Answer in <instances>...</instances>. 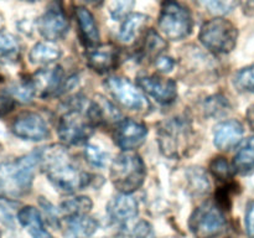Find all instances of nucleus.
<instances>
[{"mask_svg": "<svg viewBox=\"0 0 254 238\" xmlns=\"http://www.w3.org/2000/svg\"><path fill=\"white\" fill-rule=\"evenodd\" d=\"M76 17L84 44L89 47L97 46L99 44V30L92 12L86 7L78 6L76 7Z\"/></svg>", "mask_w": 254, "mask_h": 238, "instance_id": "aec40b11", "label": "nucleus"}, {"mask_svg": "<svg viewBox=\"0 0 254 238\" xmlns=\"http://www.w3.org/2000/svg\"><path fill=\"white\" fill-rule=\"evenodd\" d=\"M156 134L159 148L166 158L184 159L197 150V136L191 121L185 117L161 121Z\"/></svg>", "mask_w": 254, "mask_h": 238, "instance_id": "f03ea898", "label": "nucleus"}, {"mask_svg": "<svg viewBox=\"0 0 254 238\" xmlns=\"http://www.w3.org/2000/svg\"><path fill=\"white\" fill-rule=\"evenodd\" d=\"M195 1L210 14L223 16L237 6L238 0H195Z\"/></svg>", "mask_w": 254, "mask_h": 238, "instance_id": "c85d7f7f", "label": "nucleus"}, {"mask_svg": "<svg viewBox=\"0 0 254 238\" xmlns=\"http://www.w3.org/2000/svg\"><path fill=\"white\" fill-rule=\"evenodd\" d=\"M155 66L158 67L159 71L168 73V72L173 71V68L175 67V61H174L171 57L159 56L158 59L155 60Z\"/></svg>", "mask_w": 254, "mask_h": 238, "instance_id": "e433bc0d", "label": "nucleus"}, {"mask_svg": "<svg viewBox=\"0 0 254 238\" xmlns=\"http://www.w3.org/2000/svg\"><path fill=\"white\" fill-rule=\"evenodd\" d=\"M25 1H35V0H25Z\"/></svg>", "mask_w": 254, "mask_h": 238, "instance_id": "a19ab883", "label": "nucleus"}, {"mask_svg": "<svg viewBox=\"0 0 254 238\" xmlns=\"http://www.w3.org/2000/svg\"><path fill=\"white\" fill-rule=\"evenodd\" d=\"M190 11L176 0H166L161 6L158 26L161 35L171 41L186 39L192 31Z\"/></svg>", "mask_w": 254, "mask_h": 238, "instance_id": "0eeeda50", "label": "nucleus"}, {"mask_svg": "<svg viewBox=\"0 0 254 238\" xmlns=\"http://www.w3.org/2000/svg\"><path fill=\"white\" fill-rule=\"evenodd\" d=\"M37 29L47 41L55 42L66 36L69 29V21L61 0H52L50 2L46 11L37 21Z\"/></svg>", "mask_w": 254, "mask_h": 238, "instance_id": "9d476101", "label": "nucleus"}, {"mask_svg": "<svg viewBox=\"0 0 254 238\" xmlns=\"http://www.w3.org/2000/svg\"><path fill=\"white\" fill-rule=\"evenodd\" d=\"M188 178L190 180L191 188L193 191H196L197 193H203L208 191L210 182H208L205 171L201 168H191V170H189Z\"/></svg>", "mask_w": 254, "mask_h": 238, "instance_id": "2f4dec72", "label": "nucleus"}, {"mask_svg": "<svg viewBox=\"0 0 254 238\" xmlns=\"http://www.w3.org/2000/svg\"><path fill=\"white\" fill-rule=\"evenodd\" d=\"M228 108V102L221 96H213L206 101V112L216 117L220 113H225Z\"/></svg>", "mask_w": 254, "mask_h": 238, "instance_id": "72a5a7b5", "label": "nucleus"}, {"mask_svg": "<svg viewBox=\"0 0 254 238\" xmlns=\"http://www.w3.org/2000/svg\"><path fill=\"white\" fill-rule=\"evenodd\" d=\"M138 86L161 104H171L178 98V86L174 79L163 78L156 74L140 76Z\"/></svg>", "mask_w": 254, "mask_h": 238, "instance_id": "f8f14e48", "label": "nucleus"}, {"mask_svg": "<svg viewBox=\"0 0 254 238\" xmlns=\"http://www.w3.org/2000/svg\"><path fill=\"white\" fill-rule=\"evenodd\" d=\"M84 155H86L87 161H88L91 165L96 166V168H103L107 164V155L106 151L102 150L101 148L96 145H87L86 150H84Z\"/></svg>", "mask_w": 254, "mask_h": 238, "instance_id": "473e14b6", "label": "nucleus"}, {"mask_svg": "<svg viewBox=\"0 0 254 238\" xmlns=\"http://www.w3.org/2000/svg\"><path fill=\"white\" fill-rule=\"evenodd\" d=\"M12 133L25 140L40 141L49 136V126L41 116L26 112L17 117L12 123Z\"/></svg>", "mask_w": 254, "mask_h": 238, "instance_id": "ddd939ff", "label": "nucleus"}, {"mask_svg": "<svg viewBox=\"0 0 254 238\" xmlns=\"http://www.w3.org/2000/svg\"><path fill=\"white\" fill-rule=\"evenodd\" d=\"M19 54V42L11 34L0 31V60H12Z\"/></svg>", "mask_w": 254, "mask_h": 238, "instance_id": "c756f323", "label": "nucleus"}, {"mask_svg": "<svg viewBox=\"0 0 254 238\" xmlns=\"http://www.w3.org/2000/svg\"><path fill=\"white\" fill-rule=\"evenodd\" d=\"M246 118H247V121L248 124H250L251 128L254 130V104H252V106L247 109V112H246Z\"/></svg>", "mask_w": 254, "mask_h": 238, "instance_id": "ea45409f", "label": "nucleus"}, {"mask_svg": "<svg viewBox=\"0 0 254 238\" xmlns=\"http://www.w3.org/2000/svg\"><path fill=\"white\" fill-rule=\"evenodd\" d=\"M87 104L83 99H74L66 113L60 118L57 134L62 143L67 145H78L84 143L93 134L94 123L89 118Z\"/></svg>", "mask_w": 254, "mask_h": 238, "instance_id": "20e7f679", "label": "nucleus"}, {"mask_svg": "<svg viewBox=\"0 0 254 238\" xmlns=\"http://www.w3.org/2000/svg\"><path fill=\"white\" fill-rule=\"evenodd\" d=\"M242 5L243 10L247 14H253L254 12V0H238Z\"/></svg>", "mask_w": 254, "mask_h": 238, "instance_id": "58836bf2", "label": "nucleus"}, {"mask_svg": "<svg viewBox=\"0 0 254 238\" xmlns=\"http://www.w3.org/2000/svg\"><path fill=\"white\" fill-rule=\"evenodd\" d=\"M246 230L248 236L254 238V201H251L246 211Z\"/></svg>", "mask_w": 254, "mask_h": 238, "instance_id": "c9c22d12", "label": "nucleus"}, {"mask_svg": "<svg viewBox=\"0 0 254 238\" xmlns=\"http://www.w3.org/2000/svg\"><path fill=\"white\" fill-rule=\"evenodd\" d=\"M210 169L211 174L215 176L217 180L222 181V182H231V180L233 178L236 174V169L233 166V164H230L227 161V159L223 158V156H217V158H213L212 161L210 163Z\"/></svg>", "mask_w": 254, "mask_h": 238, "instance_id": "bb28decb", "label": "nucleus"}, {"mask_svg": "<svg viewBox=\"0 0 254 238\" xmlns=\"http://www.w3.org/2000/svg\"><path fill=\"white\" fill-rule=\"evenodd\" d=\"M62 56V51L54 41L39 42L30 51V61L34 64H51Z\"/></svg>", "mask_w": 254, "mask_h": 238, "instance_id": "b1692460", "label": "nucleus"}, {"mask_svg": "<svg viewBox=\"0 0 254 238\" xmlns=\"http://www.w3.org/2000/svg\"><path fill=\"white\" fill-rule=\"evenodd\" d=\"M104 86L112 97L126 108L139 113H145L150 109L148 98L129 79L118 76L109 77L104 82Z\"/></svg>", "mask_w": 254, "mask_h": 238, "instance_id": "1a4fd4ad", "label": "nucleus"}, {"mask_svg": "<svg viewBox=\"0 0 254 238\" xmlns=\"http://www.w3.org/2000/svg\"><path fill=\"white\" fill-rule=\"evenodd\" d=\"M92 206H93V203H92L91 198L86 197V196H79V197H74L62 202V205L60 206V211L62 212L64 217L87 215L92 210Z\"/></svg>", "mask_w": 254, "mask_h": 238, "instance_id": "a878e982", "label": "nucleus"}, {"mask_svg": "<svg viewBox=\"0 0 254 238\" xmlns=\"http://www.w3.org/2000/svg\"><path fill=\"white\" fill-rule=\"evenodd\" d=\"M20 225L26 228L32 238H52L49 231L45 228L40 212L32 206H25L17 212Z\"/></svg>", "mask_w": 254, "mask_h": 238, "instance_id": "412c9836", "label": "nucleus"}, {"mask_svg": "<svg viewBox=\"0 0 254 238\" xmlns=\"http://www.w3.org/2000/svg\"><path fill=\"white\" fill-rule=\"evenodd\" d=\"M12 107H14V102L11 99L6 97H0V116L11 111Z\"/></svg>", "mask_w": 254, "mask_h": 238, "instance_id": "4c0bfd02", "label": "nucleus"}, {"mask_svg": "<svg viewBox=\"0 0 254 238\" xmlns=\"http://www.w3.org/2000/svg\"><path fill=\"white\" fill-rule=\"evenodd\" d=\"M134 6H135V0H113L109 4L108 11L112 19L121 21L133 12Z\"/></svg>", "mask_w": 254, "mask_h": 238, "instance_id": "7c9ffc66", "label": "nucleus"}, {"mask_svg": "<svg viewBox=\"0 0 254 238\" xmlns=\"http://www.w3.org/2000/svg\"><path fill=\"white\" fill-rule=\"evenodd\" d=\"M233 86L241 93H254V63L236 73Z\"/></svg>", "mask_w": 254, "mask_h": 238, "instance_id": "cd10ccee", "label": "nucleus"}, {"mask_svg": "<svg viewBox=\"0 0 254 238\" xmlns=\"http://www.w3.org/2000/svg\"><path fill=\"white\" fill-rule=\"evenodd\" d=\"M236 173L241 175H251L254 173V136L248 138L238 149L233 159Z\"/></svg>", "mask_w": 254, "mask_h": 238, "instance_id": "393cba45", "label": "nucleus"}, {"mask_svg": "<svg viewBox=\"0 0 254 238\" xmlns=\"http://www.w3.org/2000/svg\"><path fill=\"white\" fill-rule=\"evenodd\" d=\"M30 82L34 88L35 96L42 97V98L57 94L60 89L66 86L64 69L60 66L39 69L30 78Z\"/></svg>", "mask_w": 254, "mask_h": 238, "instance_id": "9b49d317", "label": "nucleus"}, {"mask_svg": "<svg viewBox=\"0 0 254 238\" xmlns=\"http://www.w3.org/2000/svg\"><path fill=\"white\" fill-rule=\"evenodd\" d=\"M190 228L197 238H216L227 230V220L223 210L215 202L198 206L190 218Z\"/></svg>", "mask_w": 254, "mask_h": 238, "instance_id": "6e6552de", "label": "nucleus"}, {"mask_svg": "<svg viewBox=\"0 0 254 238\" xmlns=\"http://www.w3.org/2000/svg\"><path fill=\"white\" fill-rule=\"evenodd\" d=\"M39 164L40 150L21 156L15 161L0 164V191L11 196L29 192Z\"/></svg>", "mask_w": 254, "mask_h": 238, "instance_id": "7ed1b4c3", "label": "nucleus"}, {"mask_svg": "<svg viewBox=\"0 0 254 238\" xmlns=\"http://www.w3.org/2000/svg\"><path fill=\"white\" fill-rule=\"evenodd\" d=\"M245 129L238 120H225L217 124L213 133V143L222 151L231 150L242 140Z\"/></svg>", "mask_w": 254, "mask_h": 238, "instance_id": "6ab92c4d", "label": "nucleus"}, {"mask_svg": "<svg viewBox=\"0 0 254 238\" xmlns=\"http://www.w3.org/2000/svg\"><path fill=\"white\" fill-rule=\"evenodd\" d=\"M146 169L143 159L133 150H124L111 165V180L121 193H131L144 183Z\"/></svg>", "mask_w": 254, "mask_h": 238, "instance_id": "39448f33", "label": "nucleus"}, {"mask_svg": "<svg viewBox=\"0 0 254 238\" xmlns=\"http://www.w3.org/2000/svg\"><path fill=\"white\" fill-rule=\"evenodd\" d=\"M198 37L208 51L216 55H225L235 50L238 30L230 20L217 16L202 25Z\"/></svg>", "mask_w": 254, "mask_h": 238, "instance_id": "423d86ee", "label": "nucleus"}, {"mask_svg": "<svg viewBox=\"0 0 254 238\" xmlns=\"http://www.w3.org/2000/svg\"><path fill=\"white\" fill-rule=\"evenodd\" d=\"M87 112L96 126L112 125V124L117 125L122 120L121 112L118 111V108L111 101L99 94L94 97L93 101L88 102Z\"/></svg>", "mask_w": 254, "mask_h": 238, "instance_id": "f3484780", "label": "nucleus"}, {"mask_svg": "<svg viewBox=\"0 0 254 238\" xmlns=\"http://www.w3.org/2000/svg\"><path fill=\"white\" fill-rule=\"evenodd\" d=\"M88 1H97V0H88Z\"/></svg>", "mask_w": 254, "mask_h": 238, "instance_id": "79ce46f5", "label": "nucleus"}, {"mask_svg": "<svg viewBox=\"0 0 254 238\" xmlns=\"http://www.w3.org/2000/svg\"><path fill=\"white\" fill-rule=\"evenodd\" d=\"M149 22V16L141 12H131L128 17L123 20L121 30H119V39L124 44H130L135 41L136 37L140 35L144 27Z\"/></svg>", "mask_w": 254, "mask_h": 238, "instance_id": "5701e85b", "label": "nucleus"}, {"mask_svg": "<svg viewBox=\"0 0 254 238\" xmlns=\"http://www.w3.org/2000/svg\"><path fill=\"white\" fill-rule=\"evenodd\" d=\"M168 47V44L164 40V37L155 30L150 29L144 35L141 44L138 49V57L140 60H156L161 56L164 51Z\"/></svg>", "mask_w": 254, "mask_h": 238, "instance_id": "4be33fe9", "label": "nucleus"}, {"mask_svg": "<svg viewBox=\"0 0 254 238\" xmlns=\"http://www.w3.org/2000/svg\"><path fill=\"white\" fill-rule=\"evenodd\" d=\"M40 165L50 182L62 192H76L93 181L91 174L77 165L68 149L59 144L40 150Z\"/></svg>", "mask_w": 254, "mask_h": 238, "instance_id": "f257e3e1", "label": "nucleus"}, {"mask_svg": "<svg viewBox=\"0 0 254 238\" xmlns=\"http://www.w3.org/2000/svg\"><path fill=\"white\" fill-rule=\"evenodd\" d=\"M138 203L130 193H121L109 201L107 205V213L111 221L116 225L126 227L129 222L138 216Z\"/></svg>", "mask_w": 254, "mask_h": 238, "instance_id": "2eb2a0df", "label": "nucleus"}, {"mask_svg": "<svg viewBox=\"0 0 254 238\" xmlns=\"http://www.w3.org/2000/svg\"><path fill=\"white\" fill-rule=\"evenodd\" d=\"M119 51L113 44L97 45L87 54V64L98 73H106L118 64Z\"/></svg>", "mask_w": 254, "mask_h": 238, "instance_id": "dca6fc26", "label": "nucleus"}, {"mask_svg": "<svg viewBox=\"0 0 254 238\" xmlns=\"http://www.w3.org/2000/svg\"><path fill=\"white\" fill-rule=\"evenodd\" d=\"M64 238H88L98 228V222L87 215L66 216L59 221Z\"/></svg>", "mask_w": 254, "mask_h": 238, "instance_id": "a211bd4d", "label": "nucleus"}, {"mask_svg": "<svg viewBox=\"0 0 254 238\" xmlns=\"http://www.w3.org/2000/svg\"><path fill=\"white\" fill-rule=\"evenodd\" d=\"M12 208H14V203L11 201L2 200L0 198V218L5 222H11L12 221Z\"/></svg>", "mask_w": 254, "mask_h": 238, "instance_id": "f704fd0d", "label": "nucleus"}, {"mask_svg": "<svg viewBox=\"0 0 254 238\" xmlns=\"http://www.w3.org/2000/svg\"><path fill=\"white\" fill-rule=\"evenodd\" d=\"M148 129L140 121L134 119H122L114 129L116 144L123 150H134L144 143Z\"/></svg>", "mask_w": 254, "mask_h": 238, "instance_id": "4468645a", "label": "nucleus"}]
</instances>
